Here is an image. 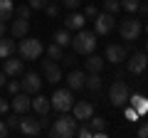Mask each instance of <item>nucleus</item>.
<instances>
[{"label": "nucleus", "instance_id": "19", "mask_svg": "<svg viewBox=\"0 0 148 138\" xmlns=\"http://www.w3.org/2000/svg\"><path fill=\"white\" fill-rule=\"evenodd\" d=\"M84 72H79V69H74V72H69L67 74V86L72 91H79V89H84Z\"/></svg>", "mask_w": 148, "mask_h": 138}, {"label": "nucleus", "instance_id": "46", "mask_svg": "<svg viewBox=\"0 0 148 138\" xmlns=\"http://www.w3.org/2000/svg\"><path fill=\"white\" fill-rule=\"evenodd\" d=\"M143 52H146V54H148V42H146V49H143Z\"/></svg>", "mask_w": 148, "mask_h": 138}, {"label": "nucleus", "instance_id": "21", "mask_svg": "<svg viewBox=\"0 0 148 138\" xmlns=\"http://www.w3.org/2000/svg\"><path fill=\"white\" fill-rule=\"evenodd\" d=\"M128 104L138 111V116H146V113H148V99L143 94H131V96H128Z\"/></svg>", "mask_w": 148, "mask_h": 138}, {"label": "nucleus", "instance_id": "8", "mask_svg": "<svg viewBox=\"0 0 148 138\" xmlns=\"http://www.w3.org/2000/svg\"><path fill=\"white\" fill-rule=\"evenodd\" d=\"M114 22H116V20H114L111 12H106V10L99 12V15L94 17V32H96V35H109V32L114 30Z\"/></svg>", "mask_w": 148, "mask_h": 138}, {"label": "nucleus", "instance_id": "37", "mask_svg": "<svg viewBox=\"0 0 148 138\" xmlns=\"http://www.w3.org/2000/svg\"><path fill=\"white\" fill-rule=\"evenodd\" d=\"M8 91H10L12 96H15L17 91H22V86H20V81H8Z\"/></svg>", "mask_w": 148, "mask_h": 138}, {"label": "nucleus", "instance_id": "16", "mask_svg": "<svg viewBox=\"0 0 148 138\" xmlns=\"http://www.w3.org/2000/svg\"><path fill=\"white\" fill-rule=\"evenodd\" d=\"M49 109H52L49 99H47V96H42L40 91H37V94H35V99H32V111H37L40 116H47V113H49Z\"/></svg>", "mask_w": 148, "mask_h": 138}, {"label": "nucleus", "instance_id": "24", "mask_svg": "<svg viewBox=\"0 0 148 138\" xmlns=\"http://www.w3.org/2000/svg\"><path fill=\"white\" fill-rule=\"evenodd\" d=\"M15 49H17V44L12 42V40H8V37H0V59H8V57H12V54H15Z\"/></svg>", "mask_w": 148, "mask_h": 138}, {"label": "nucleus", "instance_id": "1", "mask_svg": "<svg viewBox=\"0 0 148 138\" xmlns=\"http://www.w3.org/2000/svg\"><path fill=\"white\" fill-rule=\"evenodd\" d=\"M77 126H79V121L72 116L69 111L59 113L57 121L52 123V128H49V136H57V138H72L77 136Z\"/></svg>", "mask_w": 148, "mask_h": 138}, {"label": "nucleus", "instance_id": "29", "mask_svg": "<svg viewBox=\"0 0 148 138\" xmlns=\"http://www.w3.org/2000/svg\"><path fill=\"white\" fill-rule=\"evenodd\" d=\"M119 3H121V8L126 12H136L138 5H141V0H119Z\"/></svg>", "mask_w": 148, "mask_h": 138}, {"label": "nucleus", "instance_id": "23", "mask_svg": "<svg viewBox=\"0 0 148 138\" xmlns=\"http://www.w3.org/2000/svg\"><path fill=\"white\" fill-rule=\"evenodd\" d=\"M89 123H91V136H96V138L106 136V121L101 116H91Z\"/></svg>", "mask_w": 148, "mask_h": 138}, {"label": "nucleus", "instance_id": "18", "mask_svg": "<svg viewBox=\"0 0 148 138\" xmlns=\"http://www.w3.org/2000/svg\"><path fill=\"white\" fill-rule=\"evenodd\" d=\"M3 72H5V77H20V74H22V59L8 57V59H5V67H3Z\"/></svg>", "mask_w": 148, "mask_h": 138}, {"label": "nucleus", "instance_id": "11", "mask_svg": "<svg viewBox=\"0 0 148 138\" xmlns=\"http://www.w3.org/2000/svg\"><path fill=\"white\" fill-rule=\"evenodd\" d=\"M20 86H22V91H27V94H37V91L42 89V77L37 74V72H27L25 79L20 81Z\"/></svg>", "mask_w": 148, "mask_h": 138}, {"label": "nucleus", "instance_id": "2", "mask_svg": "<svg viewBox=\"0 0 148 138\" xmlns=\"http://www.w3.org/2000/svg\"><path fill=\"white\" fill-rule=\"evenodd\" d=\"M72 49L77 54H91L96 49V32H89V30H77V35L72 37Z\"/></svg>", "mask_w": 148, "mask_h": 138}, {"label": "nucleus", "instance_id": "20", "mask_svg": "<svg viewBox=\"0 0 148 138\" xmlns=\"http://www.w3.org/2000/svg\"><path fill=\"white\" fill-rule=\"evenodd\" d=\"M10 32H12V37H17V40L27 37V32H30V20H22V17H15V22H12Z\"/></svg>", "mask_w": 148, "mask_h": 138}, {"label": "nucleus", "instance_id": "10", "mask_svg": "<svg viewBox=\"0 0 148 138\" xmlns=\"http://www.w3.org/2000/svg\"><path fill=\"white\" fill-rule=\"evenodd\" d=\"M72 116L77 118V121H89L91 116H94V106H91L89 101H74V106H72Z\"/></svg>", "mask_w": 148, "mask_h": 138}, {"label": "nucleus", "instance_id": "26", "mask_svg": "<svg viewBox=\"0 0 148 138\" xmlns=\"http://www.w3.org/2000/svg\"><path fill=\"white\" fill-rule=\"evenodd\" d=\"M54 42L59 44V47H69V44H72V35H69V30H57L54 32Z\"/></svg>", "mask_w": 148, "mask_h": 138}, {"label": "nucleus", "instance_id": "14", "mask_svg": "<svg viewBox=\"0 0 148 138\" xmlns=\"http://www.w3.org/2000/svg\"><path fill=\"white\" fill-rule=\"evenodd\" d=\"M84 22H86L84 12H74V10H72L67 17H64V30L77 32V30H82V27H84Z\"/></svg>", "mask_w": 148, "mask_h": 138}, {"label": "nucleus", "instance_id": "25", "mask_svg": "<svg viewBox=\"0 0 148 138\" xmlns=\"http://www.w3.org/2000/svg\"><path fill=\"white\" fill-rule=\"evenodd\" d=\"M15 17V5H12V0H0V20H12Z\"/></svg>", "mask_w": 148, "mask_h": 138}, {"label": "nucleus", "instance_id": "3", "mask_svg": "<svg viewBox=\"0 0 148 138\" xmlns=\"http://www.w3.org/2000/svg\"><path fill=\"white\" fill-rule=\"evenodd\" d=\"M17 52H20L22 62H35V59L42 57L45 47H42V42L35 40V37H22V42L17 44Z\"/></svg>", "mask_w": 148, "mask_h": 138}, {"label": "nucleus", "instance_id": "6", "mask_svg": "<svg viewBox=\"0 0 148 138\" xmlns=\"http://www.w3.org/2000/svg\"><path fill=\"white\" fill-rule=\"evenodd\" d=\"M128 96H131V91H128L126 81H114L109 89V101L114 104V106H126L128 104Z\"/></svg>", "mask_w": 148, "mask_h": 138}, {"label": "nucleus", "instance_id": "48", "mask_svg": "<svg viewBox=\"0 0 148 138\" xmlns=\"http://www.w3.org/2000/svg\"><path fill=\"white\" fill-rule=\"evenodd\" d=\"M146 67H148V64H146Z\"/></svg>", "mask_w": 148, "mask_h": 138}, {"label": "nucleus", "instance_id": "49", "mask_svg": "<svg viewBox=\"0 0 148 138\" xmlns=\"http://www.w3.org/2000/svg\"><path fill=\"white\" fill-rule=\"evenodd\" d=\"M146 3H148V0H146Z\"/></svg>", "mask_w": 148, "mask_h": 138}, {"label": "nucleus", "instance_id": "42", "mask_svg": "<svg viewBox=\"0 0 148 138\" xmlns=\"http://www.w3.org/2000/svg\"><path fill=\"white\" fill-rule=\"evenodd\" d=\"M138 12H141L143 17H148V3H141V5H138Z\"/></svg>", "mask_w": 148, "mask_h": 138}, {"label": "nucleus", "instance_id": "9", "mask_svg": "<svg viewBox=\"0 0 148 138\" xmlns=\"http://www.w3.org/2000/svg\"><path fill=\"white\" fill-rule=\"evenodd\" d=\"M10 106H12V111L20 113V116H22V113H27V111L32 109V99H30V94H27V91H17V94L12 96V104H10Z\"/></svg>", "mask_w": 148, "mask_h": 138}, {"label": "nucleus", "instance_id": "40", "mask_svg": "<svg viewBox=\"0 0 148 138\" xmlns=\"http://www.w3.org/2000/svg\"><path fill=\"white\" fill-rule=\"evenodd\" d=\"M8 109H10V104H8L5 99H0V116H5V113H8Z\"/></svg>", "mask_w": 148, "mask_h": 138}, {"label": "nucleus", "instance_id": "36", "mask_svg": "<svg viewBox=\"0 0 148 138\" xmlns=\"http://www.w3.org/2000/svg\"><path fill=\"white\" fill-rule=\"evenodd\" d=\"M5 123H8V128H10V131H12V128H17V123H20V113H17V116H8Z\"/></svg>", "mask_w": 148, "mask_h": 138}, {"label": "nucleus", "instance_id": "15", "mask_svg": "<svg viewBox=\"0 0 148 138\" xmlns=\"http://www.w3.org/2000/svg\"><path fill=\"white\" fill-rule=\"evenodd\" d=\"M42 69H45V77H47L49 84H57V81H62V69H59V64L54 62V59L42 62Z\"/></svg>", "mask_w": 148, "mask_h": 138}, {"label": "nucleus", "instance_id": "27", "mask_svg": "<svg viewBox=\"0 0 148 138\" xmlns=\"http://www.w3.org/2000/svg\"><path fill=\"white\" fill-rule=\"evenodd\" d=\"M47 57L54 59V62H62V57H64V47H59L57 42H52V44L47 47Z\"/></svg>", "mask_w": 148, "mask_h": 138}, {"label": "nucleus", "instance_id": "32", "mask_svg": "<svg viewBox=\"0 0 148 138\" xmlns=\"http://www.w3.org/2000/svg\"><path fill=\"white\" fill-rule=\"evenodd\" d=\"M123 116H126L128 121H138V118H141V116H138V111H136L133 106H126V109H123Z\"/></svg>", "mask_w": 148, "mask_h": 138}, {"label": "nucleus", "instance_id": "13", "mask_svg": "<svg viewBox=\"0 0 148 138\" xmlns=\"http://www.w3.org/2000/svg\"><path fill=\"white\" fill-rule=\"evenodd\" d=\"M126 57H128V49L123 47V44H109V47H106V62L121 64Z\"/></svg>", "mask_w": 148, "mask_h": 138}, {"label": "nucleus", "instance_id": "38", "mask_svg": "<svg viewBox=\"0 0 148 138\" xmlns=\"http://www.w3.org/2000/svg\"><path fill=\"white\" fill-rule=\"evenodd\" d=\"M96 15H99V10H96L94 5H89V8H86V10H84V17H86V20H94Z\"/></svg>", "mask_w": 148, "mask_h": 138}, {"label": "nucleus", "instance_id": "22", "mask_svg": "<svg viewBox=\"0 0 148 138\" xmlns=\"http://www.w3.org/2000/svg\"><path fill=\"white\" fill-rule=\"evenodd\" d=\"M84 69H86V72H101V69H104V57H96L94 52L86 54V59H84Z\"/></svg>", "mask_w": 148, "mask_h": 138}, {"label": "nucleus", "instance_id": "5", "mask_svg": "<svg viewBox=\"0 0 148 138\" xmlns=\"http://www.w3.org/2000/svg\"><path fill=\"white\" fill-rule=\"evenodd\" d=\"M119 32H121L123 42H136V40L141 37V32H143V25L136 20V17H126V20L119 25Z\"/></svg>", "mask_w": 148, "mask_h": 138}, {"label": "nucleus", "instance_id": "47", "mask_svg": "<svg viewBox=\"0 0 148 138\" xmlns=\"http://www.w3.org/2000/svg\"><path fill=\"white\" fill-rule=\"evenodd\" d=\"M146 32H148V25H146Z\"/></svg>", "mask_w": 148, "mask_h": 138}, {"label": "nucleus", "instance_id": "39", "mask_svg": "<svg viewBox=\"0 0 148 138\" xmlns=\"http://www.w3.org/2000/svg\"><path fill=\"white\" fill-rule=\"evenodd\" d=\"M138 136H141V138H148V121L138 126Z\"/></svg>", "mask_w": 148, "mask_h": 138}, {"label": "nucleus", "instance_id": "4", "mask_svg": "<svg viewBox=\"0 0 148 138\" xmlns=\"http://www.w3.org/2000/svg\"><path fill=\"white\" fill-rule=\"evenodd\" d=\"M49 104H52V109L54 111H59V113H64V111H72V106H74V94H72V89H57L52 94V99H49Z\"/></svg>", "mask_w": 148, "mask_h": 138}, {"label": "nucleus", "instance_id": "12", "mask_svg": "<svg viewBox=\"0 0 148 138\" xmlns=\"http://www.w3.org/2000/svg\"><path fill=\"white\" fill-rule=\"evenodd\" d=\"M128 59V72L131 74H141L143 69H146V64H148V54L146 52H133L131 57H126Z\"/></svg>", "mask_w": 148, "mask_h": 138}, {"label": "nucleus", "instance_id": "43", "mask_svg": "<svg viewBox=\"0 0 148 138\" xmlns=\"http://www.w3.org/2000/svg\"><path fill=\"white\" fill-rule=\"evenodd\" d=\"M5 32H8V22L0 20V37H5Z\"/></svg>", "mask_w": 148, "mask_h": 138}, {"label": "nucleus", "instance_id": "17", "mask_svg": "<svg viewBox=\"0 0 148 138\" xmlns=\"http://www.w3.org/2000/svg\"><path fill=\"white\" fill-rule=\"evenodd\" d=\"M101 86H104V79L99 77V72H89V74L84 77V89H89L91 94H99Z\"/></svg>", "mask_w": 148, "mask_h": 138}, {"label": "nucleus", "instance_id": "28", "mask_svg": "<svg viewBox=\"0 0 148 138\" xmlns=\"http://www.w3.org/2000/svg\"><path fill=\"white\" fill-rule=\"evenodd\" d=\"M104 10L111 12V15H116V12L121 10V3H119V0H104Z\"/></svg>", "mask_w": 148, "mask_h": 138}, {"label": "nucleus", "instance_id": "45", "mask_svg": "<svg viewBox=\"0 0 148 138\" xmlns=\"http://www.w3.org/2000/svg\"><path fill=\"white\" fill-rule=\"evenodd\" d=\"M0 86H5V72L0 69Z\"/></svg>", "mask_w": 148, "mask_h": 138}, {"label": "nucleus", "instance_id": "7", "mask_svg": "<svg viewBox=\"0 0 148 138\" xmlns=\"http://www.w3.org/2000/svg\"><path fill=\"white\" fill-rule=\"evenodd\" d=\"M17 131H20L22 136H32V138H35V136L42 133V123H40V118L22 113V116H20V123H17Z\"/></svg>", "mask_w": 148, "mask_h": 138}, {"label": "nucleus", "instance_id": "35", "mask_svg": "<svg viewBox=\"0 0 148 138\" xmlns=\"http://www.w3.org/2000/svg\"><path fill=\"white\" fill-rule=\"evenodd\" d=\"M45 10H47L49 17H57V15H59V5H54V3H47V8H45Z\"/></svg>", "mask_w": 148, "mask_h": 138}, {"label": "nucleus", "instance_id": "34", "mask_svg": "<svg viewBox=\"0 0 148 138\" xmlns=\"http://www.w3.org/2000/svg\"><path fill=\"white\" fill-rule=\"evenodd\" d=\"M62 5L67 8V10H77V8L82 5V0H62Z\"/></svg>", "mask_w": 148, "mask_h": 138}, {"label": "nucleus", "instance_id": "30", "mask_svg": "<svg viewBox=\"0 0 148 138\" xmlns=\"http://www.w3.org/2000/svg\"><path fill=\"white\" fill-rule=\"evenodd\" d=\"M30 15H32V8H30V5H20V8H15V17L30 20Z\"/></svg>", "mask_w": 148, "mask_h": 138}, {"label": "nucleus", "instance_id": "44", "mask_svg": "<svg viewBox=\"0 0 148 138\" xmlns=\"http://www.w3.org/2000/svg\"><path fill=\"white\" fill-rule=\"evenodd\" d=\"M62 62L67 64V67H72V64H74V57H72V54H67V57H62Z\"/></svg>", "mask_w": 148, "mask_h": 138}, {"label": "nucleus", "instance_id": "41", "mask_svg": "<svg viewBox=\"0 0 148 138\" xmlns=\"http://www.w3.org/2000/svg\"><path fill=\"white\" fill-rule=\"evenodd\" d=\"M8 133H10V128H8V123H5V121H0V138H5Z\"/></svg>", "mask_w": 148, "mask_h": 138}, {"label": "nucleus", "instance_id": "33", "mask_svg": "<svg viewBox=\"0 0 148 138\" xmlns=\"http://www.w3.org/2000/svg\"><path fill=\"white\" fill-rule=\"evenodd\" d=\"M77 136H79V138H89L91 136V128L86 126V121H84V126H82V128L77 126Z\"/></svg>", "mask_w": 148, "mask_h": 138}, {"label": "nucleus", "instance_id": "31", "mask_svg": "<svg viewBox=\"0 0 148 138\" xmlns=\"http://www.w3.org/2000/svg\"><path fill=\"white\" fill-rule=\"evenodd\" d=\"M47 3H49V0H27V5H30L32 10H45Z\"/></svg>", "mask_w": 148, "mask_h": 138}]
</instances>
